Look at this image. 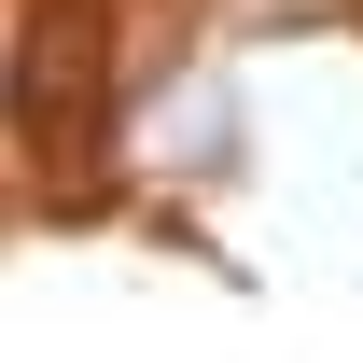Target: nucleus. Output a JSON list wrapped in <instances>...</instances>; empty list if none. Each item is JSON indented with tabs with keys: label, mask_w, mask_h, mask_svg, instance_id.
Segmentation results:
<instances>
[{
	"label": "nucleus",
	"mask_w": 363,
	"mask_h": 363,
	"mask_svg": "<svg viewBox=\"0 0 363 363\" xmlns=\"http://www.w3.org/2000/svg\"><path fill=\"white\" fill-rule=\"evenodd\" d=\"M224 154H238V98H224V84H182V112H154V168L210 182Z\"/></svg>",
	"instance_id": "f257e3e1"
}]
</instances>
